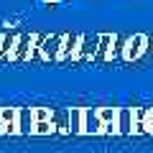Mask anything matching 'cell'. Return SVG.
<instances>
[{
    "mask_svg": "<svg viewBox=\"0 0 153 153\" xmlns=\"http://www.w3.org/2000/svg\"><path fill=\"white\" fill-rule=\"evenodd\" d=\"M148 51V36L146 33H133L123 44V61H138Z\"/></svg>",
    "mask_w": 153,
    "mask_h": 153,
    "instance_id": "6da1fadb",
    "label": "cell"
},
{
    "mask_svg": "<svg viewBox=\"0 0 153 153\" xmlns=\"http://www.w3.org/2000/svg\"><path fill=\"white\" fill-rule=\"evenodd\" d=\"M61 44H64V36H59V33L41 36V44H38V56H41L44 61H59Z\"/></svg>",
    "mask_w": 153,
    "mask_h": 153,
    "instance_id": "7a4b0ae2",
    "label": "cell"
},
{
    "mask_svg": "<svg viewBox=\"0 0 153 153\" xmlns=\"http://www.w3.org/2000/svg\"><path fill=\"white\" fill-rule=\"evenodd\" d=\"M82 46V33H64V44H61L59 61H76Z\"/></svg>",
    "mask_w": 153,
    "mask_h": 153,
    "instance_id": "3957f363",
    "label": "cell"
},
{
    "mask_svg": "<svg viewBox=\"0 0 153 153\" xmlns=\"http://www.w3.org/2000/svg\"><path fill=\"white\" fill-rule=\"evenodd\" d=\"M0 135H18V107H0Z\"/></svg>",
    "mask_w": 153,
    "mask_h": 153,
    "instance_id": "277c9868",
    "label": "cell"
},
{
    "mask_svg": "<svg viewBox=\"0 0 153 153\" xmlns=\"http://www.w3.org/2000/svg\"><path fill=\"white\" fill-rule=\"evenodd\" d=\"M82 135H102L100 107H84V130H82Z\"/></svg>",
    "mask_w": 153,
    "mask_h": 153,
    "instance_id": "5b68a950",
    "label": "cell"
},
{
    "mask_svg": "<svg viewBox=\"0 0 153 153\" xmlns=\"http://www.w3.org/2000/svg\"><path fill=\"white\" fill-rule=\"evenodd\" d=\"M135 107H117V135H133Z\"/></svg>",
    "mask_w": 153,
    "mask_h": 153,
    "instance_id": "8992f818",
    "label": "cell"
},
{
    "mask_svg": "<svg viewBox=\"0 0 153 153\" xmlns=\"http://www.w3.org/2000/svg\"><path fill=\"white\" fill-rule=\"evenodd\" d=\"M97 46H100V36H82V46H79V56H76V61H79V64H89V61H94Z\"/></svg>",
    "mask_w": 153,
    "mask_h": 153,
    "instance_id": "52a82bcc",
    "label": "cell"
},
{
    "mask_svg": "<svg viewBox=\"0 0 153 153\" xmlns=\"http://www.w3.org/2000/svg\"><path fill=\"white\" fill-rule=\"evenodd\" d=\"M33 128H36L33 107H18V135H33Z\"/></svg>",
    "mask_w": 153,
    "mask_h": 153,
    "instance_id": "ba28073f",
    "label": "cell"
},
{
    "mask_svg": "<svg viewBox=\"0 0 153 153\" xmlns=\"http://www.w3.org/2000/svg\"><path fill=\"white\" fill-rule=\"evenodd\" d=\"M18 38H21V33H16V31H8V33L0 36V61H10Z\"/></svg>",
    "mask_w": 153,
    "mask_h": 153,
    "instance_id": "9c48e42d",
    "label": "cell"
},
{
    "mask_svg": "<svg viewBox=\"0 0 153 153\" xmlns=\"http://www.w3.org/2000/svg\"><path fill=\"white\" fill-rule=\"evenodd\" d=\"M115 41H117L115 33H102V36H100L97 54H94V61H110V54H112V44Z\"/></svg>",
    "mask_w": 153,
    "mask_h": 153,
    "instance_id": "30bf717a",
    "label": "cell"
},
{
    "mask_svg": "<svg viewBox=\"0 0 153 153\" xmlns=\"http://www.w3.org/2000/svg\"><path fill=\"white\" fill-rule=\"evenodd\" d=\"M84 130V107H69V135H82Z\"/></svg>",
    "mask_w": 153,
    "mask_h": 153,
    "instance_id": "8fae6325",
    "label": "cell"
},
{
    "mask_svg": "<svg viewBox=\"0 0 153 153\" xmlns=\"http://www.w3.org/2000/svg\"><path fill=\"white\" fill-rule=\"evenodd\" d=\"M146 112L148 107H135V125H133V135H143L146 130Z\"/></svg>",
    "mask_w": 153,
    "mask_h": 153,
    "instance_id": "7c38bea8",
    "label": "cell"
},
{
    "mask_svg": "<svg viewBox=\"0 0 153 153\" xmlns=\"http://www.w3.org/2000/svg\"><path fill=\"white\" fill-rule=\"evenodd\" d=\"M100 120L105 125H117V107H100Z\"/></svg>",
    "mask_w": 153,
    "mask_h": 153,
    "instance_id": "4fadbf2b",
    "label": "cell"
},
{
    "mask_svg": "<svg viewBox=\"0 0 153 153\" xmlns=\"http://www.w3.org/2000/svg\"><path fill=\"white\" fill-rule=\"evenodd\" d=\"M54 133H56L54 120L51 123H36V128H33V135H54Z\"/></svg>",
    "mask_w": 153,
    "mask_h": 153,
    "instance_id": "5bb4252c",
    "label": "cell"
},
{
    "mask_svg": "<svg viewBox=\"0 0 153 153\" xmlns=\"http://www.w3.org/2000/svg\"><path fill=\"white\" fill-rule=\"evenodd\" d=\"M146 130H148V135H153V107H148V112H146Z\"/></svg>",
    "mask_w": 153,
    "mask_h": 153,
    "instance_id": "9a60e30c",
    "label": "cell"
}]
</instances>
